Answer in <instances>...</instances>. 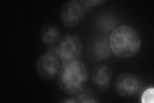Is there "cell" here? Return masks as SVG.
I'll list each match as a JSON object with an SVG mask.
<instances>
[{"instance_id":"obj_10","label":"cell","mask_w":154,"mask_h":103,"mask_svg":"<svg viewBox=\"0 0 154 103\" xmlns=\"http://www.w3.org/2000/svg\"><path fill=\"white\" fill-rule=\"evenodd\" d=\"M75 99L77 102H98L96 96L93 90L90 89H82L75 95Z\"/></svg>"},{"instance_id":"obj_11","label":"cell","mask_w":154,"mask_h":103,"mask_svg":"<svg viewBox=\"0 0 154 103\" xmlns=\"http://www.w3.org/2000/svg\"><path fill=\"white\" fill-rule=\"evenodd\" d=\"M153 87L149 88L143 92L141 102L144 103H152L153 102Z\"/></svg>"},{"instance_id":"obj_13","label":"cell","mask_w":154,"mask_h":103,"mask_svg":"<svg viewBox=\"0 0 154 103\" xmlns=\"http://www.w3.org/2000/svg\"><path fill=\"white\" fill-rule=\"evenodd\" d=\"M62 102H77V101L75 99V98H68L67 99H65L62 101Z\"/></svg>"},{"instance_id":"obj_9","label":"cell","mask_w":154,"mask_h":103,"mask_svg":"<svg viewBox=\"0 0 154 103\" xmlns=\"http://www.w3.org/2000/svg\"><path fill=\"white\" fill-rule=\"evenodd\" d=\"M95 57L98 60H104L110 54L109 47L106 38H101L94 46Z\"/></svg>"},{"instance_id":"obj_6","label":"cell","mask_w":154,"mask_h":103,"mask_svg":"<svg viewBox=\"0 0 154 103\" xmlns=\"http://www.w3.org/2000/svg\"><path fill=\"white\" fill-rule=\"evenodd\" d=\"M60 68V61L55 53L48 52L38 59L36 69L41 77L46 79L55 77Z\"/></svg>"},{"instance_id":"obj_8","label":"cell","mask_w":154,"mask_h":103,"mask_svg":"<svg viewBox=\"0 0 154 103\" xmlns=\"http://www.w3.org/2000/svg\"><path fill=\"white\" fill-rule=\"evenodd\" d=\"M60 38V31L57 25L54 23L45 24L41 31L42 42L47 46H54L59 42Z\"/></svg>"},{"instance_id":"obj_7","label":"cell","mask_w":154,"mask_h":103,"mask_svg":"<svg viewBox=\"0 0 154 103\" xmlns=\"http://www.w3.org/2000/svg\"><path fill=\"white\" fill-rule=\"evenodd\" d=\"M112 77L111 68L105 64L96 65L91 72L94 84L100 89H106L109 87Z\"/></svg>"},{"instance_id":"obj_5","label":"cell","mask_w":154,"mask_h":103,"mask_svg":"<svg viewBox=\"0 0 154 103\" xmlns=\"http://www.w3.org/2000/svg\"><path fill=\"white\" fill-rule=\"evenodd\" d=\"M87 12V7L81 1L71 0L62 7L60 19L67 27L74 28L81 23Z\"/></svg>"},{"instance_id":"obj_12","label":"cell","mask_w":154,"mask_h":103,"mask_svg":"<svg viewBox=\"0 0 154 103\" xmlns=\"http://www.w3.org/2000/svg\"><path fill=\"white\" fill-rule=\"evenodd\" d=\"M82 3L84 5L88 7H91L103 3L105 1H101V0H81Z\"/></svg>"},{"instance_id":"obj_2","label":"cell","mask_w":154,"mask_h":103,"mask_svg":"<svg viewBox=\"0 0 154 103\" xmlns=\"http://www.w3.org/2000/svg\"><path fill=\"white\" fill-rule=\"evenodd\" d=\"M89 73L84 64L76 60L64 63L58 73V85L67 94L75 95L84 89Z\"/></svg>"},{"instance_id":"obj_4","label":"cell","mask_w":154,"mask_h":103,"mask_svg":"<svg viewBox=\"0 0 154 103\" xmlns=\"http://www.w3.org/2000/svg\"><path fill=\"white\" fill-rule=\"evenodd\" d=\"M141 77L131 73H123L114 82V90L120 96L128 97L137 95L143 88Z\"/></svg>"},{"instance_id":"obj_3","label":"cell","mask_w":154,"mask_h":103,"mask_svg":"<svg viewBox=\"0 0 154 103\" xmlns=\"http://www.w3.org/2000/svg\"><path fill=\"white\" fill-rule=\"evenodd\" d=\"M83 50V43L74 34H67L59 42L55 47V53L63 63L73 61L78 58Z\"/></svg>"},{"instance_id":"obj_1","label":"cell","mask_w":154,"mask_h":103,"mask_svg":"<svg viewBox=\"0 0 154 103\" xmlns=\"http://www.w3.org/2000/svg\"><path fill=\"white\" fill-rule=\"evenodd\" d=\"M110 50L120 58H130L140 50L141 39L139 32L128 24L120 25L111 32L109 36Z\"/></svg>"}]
</instances>
